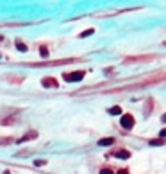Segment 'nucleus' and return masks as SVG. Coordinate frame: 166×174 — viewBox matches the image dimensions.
Masks as SVG:
<instances>
[{
  "label": "nucleus",
  "instance_id": "nucleus-1",
  "mask_svg": "<svg viewBox=\"0 0 166 174\" xmlns=\"http://www.w3.org/2000/svg\"><path fill=\"white\" fill-rule=\"evenodd\" d=\"M86 76L84 70H79V72H71V74H63V79L68 81V83H79V81H82Z\"/></svg>",
  "mask_w": 166,
  "mask_h": 174
},
{
  "label": "nucleus",
  "instance_id": "nucleus-2",
  "mask_svg": "<svg viewBox=\"0 0 166 174\" xmlns=\"http://www.w3.org/2000/svg\"><path fill=\"white\" fill-rule=\"evenodd\" d=\"M120 124H121L123 129H132L134 128V117L132 115H121Z\"/></svg>",
  "mask_w": 166,
  "mask_h": 174
},
{
  "label": "nucleus",
  "instance_id": "nucleus-3",
  "mask_svg": "<svg viewBox=\"0 0 166 174\" xmlns=\"http://www.w3.org/2000/svg\"><path fill=\"white\" fill-rule=\"evenodd\" d=\"M75 59H61V61H50V63H30V67H50V65H66Z\"/></svg>",
  "mask_w": 166,
  "mask_h": 174
},
{
  "label": "nucleus",
  "instance_id": "nucleus-4",
  "mask_svg": "<svg viewBox=\"0 0 166 174\" xmlns=\"http://www.w3.org/2000/svg\"><path fill=\"white\" fill-rule=\"evenodd\" d=\"M41 85L45 88H57V81L54 77H45V79H41Z\"/></svg>",
  "mask_w": 166,
  "mask_h": 174
},
{
  "label": "nucleus",
  "instance_id": "nucleus-5",
  "mask_svg": "<svg viewBox=\"0 0 166 174\" xmlns=\"http://www.w3.org/2000/svg\"><path fill=\"white\" fill-rule=\"evenodd\" d=\"M112 156L120 158V160H129V158H130V153L125 151V149H121V151H118V153H112Z\"/></svg>",
  "mask_w": 166,
  "mask_h": 174
},
{
  "label": "nucleus",
  "instance_id": "nucleus-6",
  "mask_svg": "<svg viewBox=\"0 0 166 174\" xmlns=\"http://www.w3.org/2000/svg\"><path fill=\"white\" fill-rule=\"evenodd\" d=\"M112 144H115V138H100L98 140V146L100 147H109Z\"/></svg>",
  "mask_w": 166,
  "mask_h": 174
},
{
  "label": "nucleus",
  "instance_id": "nucleus-7",
  "mask_svg": "<svg viewBox=\"0 0 166 174\" xmlns=\"http://www.w3.org/2000/svg\"><path fill=\"white\" fill-rule=\"evenodd\" d=\"M36 137H38V133H36V131H30V133H27L23 138L18 140V144H22V142H27V140H32V138H36Z\"/></svg>",
  "mask_w": 166,
  "mask_h": 174
},
{
  "label": "nucleus",
  "instance_id": "nucleus-8",
  "mask_svg": "<svg viewBox=\"0 0 166 174\" xmlns=\"http://www.w3.org/2000/svg\"><path fill=\"white\" fill-rule=\"evenodd\" d=\"M109 113L111 115H121V108L120 106H112V108H109Z\"/></svg>",
  "mask_w": 166,
  "mask_h": 174
},
{
  "label": "nucleus",
  "instance_id": "nucleus-9",
  "mask_svg": "<svg viewBox=\"0 0 166 174\" xmlns=\"http://www.w3.org/2000/svg\"><path fill=\"white\" fill-rule=\"evenodd\" d=\"M16 49L20 50V52H27V45H23L22 42H16Z\"/></svg>",
  "mask_w": 166,
  "mask_h": 174
},
{
  "label": "nucleus",
  "instance_id": "nucleus-10",
  "mask_svg": "<svg viewBox=\"0 0 166 174\" xmlns=\"http://www.w3.org/2000/svg\"><path fill=\"white\" fill-rule=\"evenodd\" d=\"M164 140L163 138H157V140H150V146H163Z\"/></svg>",
  "mask_w": 166,
  "mask_h": 174
},
{
  "label": "nucleus",
  "instance_id": "nucleus-11",
  "mask_svg": "<svg viewBox=\"0 0 166 174\" xmlns=\"http://www.w3.org/2000/svg\"><path fill=\"white\" fill-rule=\"evenodd\" d=\"M39 54H41V58H48V50H47V47H41V49H39Z\"/></svg>",
  "mask_w": 166,
  "mask_h": 174
},
{
  "label": "nucleus",
  "instance_id": "nucleus-12",
  "mask_svg": "<svg viewBox=\"0 0 166 174\" xmlns=\"http://www.w3.org/2000/svg\"><path fill=\"white\" fill-rule=\"evenodd\" d=\"M93 33H95V31H93V29H88V31H84V33H82V34H80V38H86V36H91Z\"/></svg>",
  "mask_w": 166,
  "mask_h": 174
},
{
  "label": "nucleus",
  "instance_id": "nucleus-13",
  "mask_svg": "<svg viewBox=\"0 0 166 174\" xmlns=\"http://www.w3.org/2000/svg\"><path fill=\"white\" fill-rule=\"evenodd\" d=\"M100 174H115V172H112L111 169H102V171H100Z\"/></svg>",
  "mask_w": 166,
  "mask_h": 174
},
{
  "label": "nucleus",
  "instance_id": "nucleus-14",
  "mask_svg": "<svg viewBox=\"0 0 166 174\" xmlns=\"http://www.w3.org/2000/svg\"><path fill=\"white\" fill-rule=\"evenodd\" d=\"M159 137H161V138H166V128H164V129H161V133H159Z\"/></svg>",
  "mask_w": 166,
  "mask_h": 174
},
{
  "label": "nucleus",
  "instance_id": "nucleus-15",
  "mask_svg": "<svg viewBox=\"0 0 166 174\" xmlns=\"http://www.w3.org/2000/svg\"><path fill=\"white\" fill-rule=\"evenodd\" d=\"M116 174H129V171H127V169H120Z\"/></svg>",
  "mask_w": 166,
  "mask_h": 174
},
{
  "label": "nucleus",
  "instance_id": "nucleus-16",
  "mask_svg": "<svg viewBox=\"0 0 166 174\" xmlns=\"http://www.w3.org/2000/svg\"><path fill=\"white\" fill-rule=\"evenodd\" d=\"M34 163H36V165H45V160H36Z\"/></svg>",
  "mask_w": 166,
  "mask_h": 174
},
{
  "label": "nucleus",
  "instance_id": "nucleus-17",
  "mask_svg": "<svg viewBox=\"0 0 166 174\" xmlns=\"http://www.w3.org/2000/svg\"><path fill=\"white\" fill-rule=\"evenodd\" d=\"M161 120H163V122H164V124H166V113H164V115L161 117Z\"/></svg>",
  "mask_w": 166,
  "mask_h": 174
},
{
  "label": "nucleus",
  "instance_id": "nucleus-18",
  "mask_svg": "<svg viewBox=\"0 0 166 174\" xmlns=\"http://www.w3.org/2000/svg\"><path fill=\"white\" fill-rule=\"evenodd\" d=\"M0 42H2V36H0Z\"/></svg>",
  "mask_w": 166,
  "mask_h": 174
}]
</instances>
